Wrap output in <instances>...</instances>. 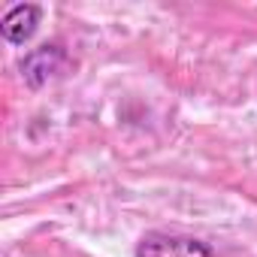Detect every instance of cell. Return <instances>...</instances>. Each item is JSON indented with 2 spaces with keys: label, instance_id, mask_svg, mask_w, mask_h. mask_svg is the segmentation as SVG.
I'll return each mask as SVG.
<instances>
[{
  "label": "cell",
  "instance_id": "obj_1",
  "mask_svg": "<svg viewBox=\"0 0 257 257\" xmlns=\"http://www.w3.org/2000/svg\"><path fill=\"white\" fill-rule=\"evenodd\" d=\"M137 257H215L212 248L194 236L152 230L137 242Z\"/></svg>",
  "mask_w": 257,
  "mask_h": 257
},
{
  "label": "cell",
  "instance_id": "obj_2",
  "mask_svg": "<svg viewBox=\"0 0 257 257\" xmlns=\"http://www.w3.org/2000/svg\"><path fill=\"white\" fill-rule=\"evenodd\" d=\"M67 64V55L61 46H40L34 49L25 61H22V73H25V82L31 88H40L46 85L55 73H61V67Z\"/></svg>",
  "mask_w": 257,
  "mask_h": 257
},
{
  "label": "cell",
  "instance_id": "obj_3",
  "mask_svg": "<svg viewBox=\"0 0 257 257\" xmlns=\"http://www.w3.org/2000/svg\"><path fill=\"white\" fill-rule=\"evenodd\" d=\"M40 16H43V10L37 4H19V7H13L4 16V22H0V34H4V40L13 43V46H25L37 34Z\"/></svg>",
  "mask_w": 257,
  "mask_h": 257
}]
</instances>
